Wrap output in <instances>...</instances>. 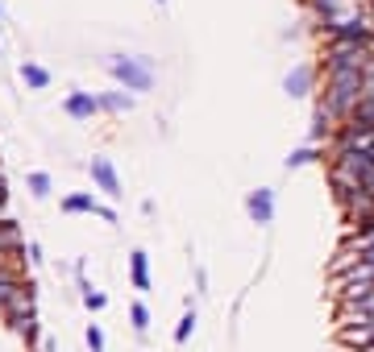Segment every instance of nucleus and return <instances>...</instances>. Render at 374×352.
Listing matches in <instances>:
<instances>
[{
	"label": "nucleus",
	"mask_w": 374,
	"mask_h": 352,
	"mask_svg": "<svg viewBox=\"0 0 374 352\" xmlns=\"http://www.w3.org/2000/svg\"><path fill=\"white\" fill-rule=\"evenodd\" d=\"M108 75L125 92H150L154 87V63L142 54H108Z\"/></svg>",
	"instance_id": "2"
},
{
	"label": "nucleus",
	"mask_w": 374,
	"mask_h": 352,
	"mask_svg": "<svg viewBox=\"0 0 374 352\" xmlns=\"http://www.w3.org/2000/svg\"><path fill=\"white\" fill-rule=\"evenodd\" d=\"M0 21H4V9H0Z\"/></svg>",
	"instance_id": "25"
},
{
	"label": "nucleus",
	"mask_w": 374,
	"mask_h": 352,
	"mask_svg": "<svg viewBox=\"0 0 374 352\" xmlns=\"http://www.w3.org/2000/svg\"><path fill=\"white\" fill-rule=\"evenodd\" d=\"M283 92H287V100H308L316 92V67L312 63H296L283 75Z\"/></svg>",
	"instance_id": "4"
},
{
	"label": "nucleus",
	"mask_w": 374,
	"mask_h": 352,
	"mask_svg": "<svg viewBox=\"0 0 374 352\" xmlns=\"http://www.w3.org/2000/svg\"><path fill=\"white\" fill-rule=\"evenodd\" d=\"M129 319H133V328L146 336V331H150V306L146 303H133V306H129Z\"/></svg>",
	"instance_id": "18"
},
{
	"label": "nucleus",
	"mask_w": 374,
	"mask_h": 352,
	"mask_svg": "<svg viewBox=\"0 0 374 352\" xmlns=\"http://www.w3.org/2000/svg\"><path fill=\"white\" fill-rule=\"evenodd\" d=\"M104 303H108V299H104L100 290H83V306H88V311H104Z\"/></svg>",
	"instance_id": "19"
},
{
	"label": "nucleus",
	"mask_w": 374,
	"mask_h": 352,
	"mask_svg": "<svg viewBox=\"0 0 374 352\" xmlns=\"http://www.w3.org/2000/svg\"><path fill=\"white\" fill-rule=\"evenodd\" d=\"M63 112H67L71 120H92L100 112V95H92V92H67Z\"/></svg>",
	"instance_id": "8"
},
{
	"label": "nucleus",
	"mask_w": 374,
	"mask_h": 352,
	"mask_svg": "<svg viewBox=\"0 0 374 352\" xmlns=\"http://www.w3.org/2000/svg\"><path fill=\"white\" fill-rule=\"evenodd\" d=\"M21 83L29 87V92H46L50 87V70L42 67V63H33V58H25L21 63Z\"/></svg>",
	"instance_id": "10"
},
{
	"label": "nucleus",
	"mask_w": 374,
	"mask_h": 352,
	"mask_svg": "<svg viewBox=\"0 0 374 352\" xmlns=\"http://www.w3.org/2000/svg\"><path fill=\"white\" fill-rule=\"evenodd\" d=\"M246 211H249V220H254L258 228L274 224V191H271V187L249 191V195H246Z\"/></svg>",
	"instance_id": "7"
},
{
	"label": "nucleus",
	"mask_w": 374,
	"mask_h": 352,
	"mask_svg": "<svg viewBox=\"0 0 374 352\" xmlns=\"http://www.w3.org/2000/svg\"><path fill=\"white\" fill-rule=\"evenodd\" d=\"M4 220H9V215H4V199H0V224H4Z\"/></svg>",
	"instance_id": "22"
},
{
	"label": "nucleus",
	"mask_w": 374,
	"mask_h": 352,
	"mask_svg": "<svg viewBox=\"0 0 374 352\" xmlns=\"http://www.w3.org/2000/svg\"><path fill=\"white\" fill-rule=\"evenodd\" d=\"M341 344H349V348L374 344V324H341Z\"/></svg>",
	"instance_id": "11"
},
{
	"label": "nucleus",
	"mask_w": 374,
	"mask_h": 352,
	"mask_svg": "<svg viewBox=\"0 0 374 352\" xmlns=\"http://www.w3.org/2000/svg\"><path fill=\"white\" fill-rule=\"evenodd\" d=\"M129 278H133V290H150V257L142 249L129 253Z\"/></svg>",
	"instance_id": "13"
},
{
	"label": "nucleus",
	"mask_w": 374,
	"mask_h": 352,
	"mask_svg": "<svg viewBox=\"0 0 374 352\" xmlns=\"http://www.w3.org/2000/svg\"><path fill=\"white\" fill-rule=\"evenodd\" d=\"M370 154H374V149H370Z\"/></svg>",
	"instance_id": "26"
},
{
	"label": "nucleus",
	"mask_w": 374,
	"mask_h": 352,
	"mask_svg": "<svg viewBox=\"0 0 374 352\" xmlns=\"http://www.w3.org/2000/svg\"><path fill=\"white\" fill-rule=\"evenodd\" d=\"M88 348H92V352H104V331H100L96 324L88 328Z\"/></svg>",
	"instance_id": "20"
},
{
	"label": "nucleus",
	"mask_w": 374,
	"mask_h": 352,
	"mask_svg": "<svg viewBox=\"0 0 374 352\" xmlns=\"http://www.w3.org/2000/svg\"><path fill=\"white\" fill-rule=\"evenodd\" d=\"M63 211H67V215H100L104 203H100L96 195H88V191H75V195L63 199Z\"/></svg>",
	"instance_id": "9"
},
{
	"label": "nucleus",
	"mask_w": 374,
	"mask_h": 352,
	"mask_svg": "<svg viewBox=\"0 0 374 352\" xmlns=\"http://www.w3.org/2000/svg\"><path fill=\"white\" fill-rule=\"evenodd\" d=\"M25 249H29V261H33V265H42V245H33V240H29Z\"/></svg>",
	"instance_id": "21"
},
{
	"label": "nucleus",
	"mask_w": 374,
	"mask_h": 352,
	"mask_svg": "<svg viewBox=\"0 0 374 352\" xmlns=\"http://www.w3.org/2000/svg\"><path fill=\"white\" fill-rule=\"evenodd\" d=\"M133 108V95L125 92H100V112H113V117H121V112H129Z\"/></svg>",
	"instance_id": "14"
},
{
	"label": "nucleus",
	"mask_w": 374,
	"mask_h": 352,
	"mask_svg": "<svg viewBox=\"0 0 374 352\" xmlns=\"http://www.w3.org/2000/svg\"><path fill=\"white\" fill-rule=\"evenodd\" d=\"M25 282L17 278V270H9V265H0V311L17 299V290H21Z\"/></svg>",
	"instance_id": "15"
},
{
	"label": "nucleus",
	"mask_w": 374,
	"mask_h": 352,
	"mask_svg": "<svg viewBox=\"0 0 374 352\" xmlns=\"http://www.w3.org/2000/svg\"><path fill=\"white\" fill-rule=\"evenodd\" d=\"M321 158H324V145H312V141H308V145L291 149V154L283 158V166H287V170H299V166H312V162H321Z\"/></svg>",
	"instance_id": "12"
},
{
	"label": "nucleus",
	"mask_w": 374,
	"mask_h": 352,
	"mask_svg": "<svg viewBox=\"0 0 374 352\" xmlns=\"http://www.w3.org/2000/svg\"><path fill=\"white\" fill-rule=\"evenodd\" d=\"M50 187H54V183H50L46 170H33V174H29V195H33V199H46Z\"/></svg>",
	"instance_id": "16"
},
{
	"label": "nucleus",
	"mask_w": 374,
	"mask_h": 352,
	"mask_svg": "<svg viewBox=\"0 0 374 352\" xmlns=\"http://www.w3.org/2000/svg\"><path fill=\"white\" fill-rule=\"evenodd\" d=\"M154 4H158V9H162V4H167V0H154Z\"/></svg>",
	"instance_id": "24"
},
{
	"label": "nucleus",
	"mask_w": 374,
	"mask_h": 352,
	"mask_svg": "<svg viewBox=\"0 0 374 352\" xmlns=\"http://www.w3.org/2000/svg\"><path fill=\"white\" fill-rule=\"evenodd\" d=\"M192 331H196V311H187V315L179 319V328H175V344H187Z\"/></svg>",
	"instance_id": "17"
},
{
	"label": "nucleus",
	"mask_w": 374,
	"mask_h": 352,
	"mask_svg": "<svg viewBox=\"0 0 374 352\" xmlns=\"http://www.w3.org/2000/svg\"><path fill=\"white\" fill-rule=\"evenodd\" d=\"M0 199H4V174H0Z\"/></svg>",
	"instance_id": "23"
},
{
	"label": "nucleus",
	"mask_w": 374,
	"mask_h": 352,
	"mask_svg": "<svg viewBox=\"0 0 374 352\" xmlns=\"http://www.w3.org/2000/svg\"><path fill=\"white\" fill-rule=\"evenodd\" d=\"M88 174H92V183H96L108 199H121V195H125L121 178H117V166L108 162V158H92V162H88Z\"/></svg>",
	"instance_id": "6"
},
{
	"label": "nucleus",
	"mask_w": 374,
	"mask_h": 352,
	"mask_svg": "<svg viewBox=\"0 0 374 352\" xmlns=\"http://www.w3.org/2000/svg\"><path fill=\"white\" fill-rule=\"evenodd\" d=\"M366 92H370V75H366V70H324V92H321V100L341 120L353 117L358 100H362Z\"/></svg>",
	"instance_id": "1"
},
{
	"label": "nucleus",
	"mask_w": 374,
	"mask_h": 352,
	"mask_svg": "<svg viewBox=\"0 0 374 352\" xmlns=\"http://www.w3.org/2000/svg\"><path fill=\"white\" fill-rule=\"evenodd\" d=\"M4 315H9V324H13L17 336H25V340L38 336V311H33V286H29V282L17 290V299L4 306Z\"/></svg>",
	"instance_id": "3"
},
{
	"label": "nucleus",
	"mask_w": 374,
	"mask_h": 352,
	"mask_svg": "<svg viewBox=\"0 0 374 352\" xmlns=\"http://www.w3.org/2000/svg\"><path fill=\"white\" fill-rule=\"evenodd\" d=\"M337 124H341V117L324 104L321 95H316V108H312V129H308V141L312 145H324V141H333V133H337Z\"/></svg>",
	"instance_id": "5"
}]
</instances>
